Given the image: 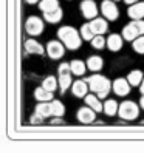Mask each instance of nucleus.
<instances>
[{
    "instance_id": "nucleus-1",
    "label": "nucleus",
    "mask_w": 144,
    "mask_h": 153,
    "mask_svg": "<svg viewBox=\"0 0 144 153\" xmlns=\"http://www.w3.org/2000/svg\"><path fill=\"white\" fill-rule=\"evenodd\" d=\"M87 84H88L90 90H92L95 94L99 96L101 99L109 96L110 90L113 88V84L105 76H102V74H93V76H90L87 79Z\"/></svg>"
},
{
    "instance_id": "nucleus-2",
    "label": "nucleus",
    "mask_w": 144,
    "mask_h": 153,
    "mask_svg": "<svg viewBox=\"0 0 144 153\" xmlns=\"http://www.w3.org/2000/svg\"><path fill=\"white\" fill-rule=\"evenodd\" d=\"M57 37L68 50H78L81 47V42H82V36L73 26H62V28H59Z\"/></svg>"
},
{
    "instance_id": "nucleus-3",
    "label": "nucleus",
    "mask_w": 144,
    "mask_h": 153,
    "mask_svg": "<svg viewBox=\"0 0 144 153\" xmlns=\"http://www.w3.org/2000/svg\"><path fill=\"white\" fill-rule=\"evenodd\" d=\"M143 34H144V20L143 19L133 20L122 28V37H124V40H129V42H133L135 39Z\"/></svg>"
},
{
    "instance_id": "nucleus-4",
    "label": "nucleus",
    "mask_w": 144,
    "mask_h": 153,
    "mask_svg": "<svg viewBox=\"0 0 144 153\" xmlns=\"http://www.w3.org/2000/svg\"><path fill=\"white\" fill-rule=\"evenodd\" d=\"M59 90L60 93H65L67 90L73 85V80H71V65L64 62V64L59 65Z\"/></svg>"
},
{
    "instance_id": "nucleus-5",
    "label": "nucleus",
    "mask_w": 144,
    "mask_h": 153,
    "mask_svg": "<svg viewBox=\"0 0 144 153\" xmlns=\"http://www.w3.org/2000/svg\"><path fill=\"white\" fill-rule=\"evenodd\" d=\"M118 114H119V118L124 119V121H133V119H137L138 114H140V107L135 102H132V101H124L119 105Z\"/></svg>"
},
{
    "instance_id": "nucleus-6",
    "label": "nucleus",
    "mask_w": 144,
    "mask_h": 153,
    "mask_svg": "<svg viewBox=\"0 0 144 153\" xmlns=\"http://www.w3.org/2000/svg\"><path fill=\"white\" fill-rule=\"evenodd\" d=\"M25 30L30 36H40L43 31V20L37 16H31L25 22Z\"/></svg>"
},
{
    "instance_id": "nucleus-7",
    "label": "nucleus",
    "mask_w": 144,
    "mask_h": 153,
    "mask_svg": "<svg viewBox=\"0 0 144 153\" xmlns=\"http://www.w3.org/2000/svg\"><path fill=\"white\" fill-rule=\"evenodd\" d=\"M101 13L104 14L107 20H116L119 17V10L113 0H104L101 3Z\"/></svg>"
},
{
    "instance_id": "nucleus-8",
    "label": "nucleus",
    "mask_w": 144,
    "mask_h": 153,
    "mask_svg": "<svg viewBox=\"0 0 144 153\" xmlns=\"http://www.w3.org/2000/svg\"><path fill=\"white\" fill-rule=\"evenodd\" d=\"M47 54L51 59H60L65 54V45L59 40H50L47 43Z\"/></svg>"
},
{
    "instance_id": "nucleus-9",
    "label": "nucleus",
    "mask_w": 144,
    "mask_h": 153,
    "mask_svg": "<svg viewBox=\"0 0 144 153\" xmlns=\"http://www.w3.org/2000/svg\"><path fill=\"white\" fill-rule=\"evenodd\" d=\"M81 13H82V16L85 19L93 20L98 16V6L93 0H82L81 2Z\"/></svg>"
},
{
    "instance_id": "nucleus-10",
    "label": "nucleus",
    "mask_w": 144,
    "mask_h": 153,
    "mask_svg": "<svg viewBox=\"0 0 144 153\" xmlns=\"http://www.w3.org/2000/svg\"><path fill=\"white\" fill-rule=\"evenodd\" d=\"M130 82L124 77H118L113 80V93L118 96H127L130 93Z\"/></svg>"
},
{
    "instance_id": "nucleus-11",
    "label": "nucleus",
    "mask_w": 144,
    "mask_h": 153,
    "mask_svg": "<svg viewBox=\"0 0 144 153\" xmlns=\"http://www.w3.org/2000/svg\"><path fill=\"white\" fill-rule=\"evenodd\" d=\"M96 118V111L92 108V107H82V108L78 110V121L82 124H92Z\"/></svg>"
},
{
    "instance_id": "nucleus-12",
    "label": "nucleus",
    "mask_w": 144,
    "mask_h": 153,
    "mask_svg": "<svg viewBox=\"0 0 144 153\" xmlns=\"http://www.w3.org/2000/svg\"><path fill=\"white\" fill-rule=\"evenodd\" d=\"M129 17L132 20H140L144 19V2H137L129 6V11H127Z\"/></svg>"
},
{
    "instance_id": "nucleus-13",
    "label": "nucleus",
    "mask_w": 144,
    "mask_h": 153,
    "mask_svg": "<svg viewBox=\"0 0 144 153\" xmlns=\"http://www.w3.org/2000/svg\"><path fill=\"white\" fill-rule=\"evenodd\" d=\"M88 88L90 87L87 84V80H75V84L71 85V91H73V96L76 97H85Z\"/></svg>"
},
{
    "instance_id": "nucleus-14",
    "label": "nucleus",
    "mask_w": 144,
    "mask_h": 153,
    "mask_svg": "<svg viewBox=\"0 0 144 153\" xmlns=\"http://www.w3.org/2000/svg\"><path fill=\"white\" fill-rule=\"evenodd\" d=\"M25 51L26 53H31V54H43V53L47 51V48H43L39 42L30 39V40L25 42Z\"/></svg>"
},
{
    "instance_id": "nucleus-15",
    "label": "nucleus",
    "mask_w": 144,
    "mask_h": 153,
    "mask_svg": "<svg viewBox=\"0 0 144 153\" xmlns=\"http://www.w3.org/2000/svg\"><path fill=\"white\" fill-rule=\"evenodd\" d=\"M122 36L119 34H110L109 39H107V48L110 51H119L122 47Z\"/></svg>"
},
{
    "instance_id": "nucleus-16",
    "label": "nucleus",
    "mask_w": 144,
    "mask_h": 153,
    "mask_svg": "<svg viewBox=\"0 0 144 153\" xmlns=\"http://www.w3.org/2000/svg\"><path fill=\"white\" fill-rule=\"evenodd\" d=\"M99 99H101V97L98 96V94H87V96H85V104H87L88 107H92L96 113L104 111V105L101 104Z\"/></svg>"
},
{
    "instance_id": "nucleus-17",
    "label": "nucleus",
    "mask_w": 144,
    "mask_h": 153,
    "mask_svg": "<svg viewBox=\"0 0 144 153\" xmlns=\"http://www.w3.org/2000/svg\"><path fill=\"white\" fill-rule=\"evenodd\" d=\"M90 26H92V30L95 31V34H104L107 31V28H109V25H107V20L105 19H99V17H96V19H93L92 22H90Z\"/></svg>"
},
{
    "instance_id": "nucleus-18",
    "label": "nucleus",
    "mask_w": 144,
    "mask_h": 153,
    "mask_svg": "<svg viewBox=\"0 0 144 153\" xmlns=\"http://www.w3.org/2000/svg\"><path fill=\"white\" fill-rule=\"evenodd\" d=\"M34 97L37 99L39 102H51L53 101V91H48L47 88L39 87L34 90Z\"/></svg>"
},
{
    "instance_id": "nucleus-19",
    "label": "nucleus",
    "mask_w": 144,
    "mask_h": 153,
    "mask_svg": "<svg viewBox=\"0 0 144 153\" xmlns=\"http://www.w3.org/2000/svg\"><path fill=\"white\" fill-rule=\"evenodd\" d=\"M64 17V11L57 8V10H53V11H48V13H43V19L45 22H50V23H57L62 20Z\"/></svg>"
},
{
    "instance_id": "nucleus-20",
    "label": "nucleus",
    "mask_w": 144,
    "mask_h": 153,
    "mask_svg": "<svg viewBox=\"0 0 144 153\" xmlns=\"http://www.w3.org/2000/svg\"><path fill=\"white\" fill-rule=\"evenodd\" d=\"M102 67H104V60L99 56H92L87 60V68L90 71H99Z\"/></svg>"
},
{
    "instance_id": "nucleus-21",
    "label": "nucleus",
    "mask_w": 144,
    "mask_h": 153,
    "mask_svg": "<svg viewBox=\"0 0 144 153\" xmlns=\"http://www.w3.org/2000/svg\"><path fill=\"white\" fill-rule=\"evenodd\" d=\"M59 8V0H40L39 2V10L42 13H48Z\"/></svg>"
},
{
    "instance_id": "nucleus-22",
    "label": "nucleus",
    "mask_w": 144,
    "mask_h": 153,
    "mask_svg": "<svg viewBox=\"0 0 144 153\" xmlns=\"http://www.w3.org/2000/svg\"><path fill=\"white\" fill-rule=\"evenodd\" d=\"M118 110H119V105H118V102H116L115 99H109V101H105V104H104V113L107 116H115L116 113H118Z\"/></svg>"
},
{
    "instance_id": "nucleus-23",
    "label": "nucleus",
    "mask_w": 144,
    "mask_h": 153,
    "mask_svg": "<svg viewBox=\"0 0 144 153\" xmlns=\"http://www.w3.org/2000/svg\"><path fill=\"white\" fill-rule=\"evenodd\" d=\"M143 79H144V74L141 73L140 70H133V71H130V73H129V76H127V80L130 82V85H132V87L141 85Z\"/></svg>"
},
{
    "instance_id": "nucleus-24",
    "label": "nucleus",
    "mask_w": 144,
    "mask_h": 153,
    "mask_svg": "<svg viewBox=\"0 0 144 153\" xmlns=\"http://www.w3.org/2000/svg\"><path fill=\"white\" fill-rule=\"evenodd\" d=\"M36 113H39L40 116H43V118H50V116H53L51 102H40V104H37V107H36Z\"/></svg>"
},
{
    "instance_id": "nucleus-25",
    "label": "nucleus",
    "mask_w": 144,
    "mask_h": 153,
    "mask_svg": "<svg viewBox=\"0 0 144 153\" xmlns=\"http://www.w3.org/2000/svg\"><path fill=\"white\" fill-rule=\"evenodd\" d=\"M70 65H71V73H73V74H76V76L85 74L87 65L84 64L82 60H73V62H70Z\"/></svg>"
},
{
    "instance_id": "nucleus-26",
    "label": "nucleus",
    "mask_w": 144,
    "mask_h": 153,
    "mask_svg": "<svg viewBox=\"0 0 144 153\" xmlns=\"http://www.w3.org/2000/svg\"><path fill=\"white\" fill-rule=\"evenodd\" d=\"M51 111L54 118H62L65 114V107L60 101H51Z\"/></svg>"
},
{
    "instance_id": "nucleus-27",
    "label": "nucleus",
    "mask_w": 144,
    "mask_h": 153,
    "mask_svg": "<svg viewBox=\"0 0 144 153\" xmlns=\"http://www.w3.org/2000/svg\"><path fill=\"white\" fill-rule=\"evenodd\" d=\"M42 87H43V88H47L48 91H54V90L59 87V79H56L54 76L45 77V79H43V82H42Z\"/></svg>"
},
{
    "instance_id": "nucleus-28",
    "label": "nucleus",
    "mask_w": 144,
    "mask_h": 153,
    "mask_svg": "<svg viewBox=\"0 0 144 153\" xmlns=\"http://www.w3.org/2000/svg\"><path fill=\"white\" fill-rule=\"evenodd\" d=\"M81 36H82V39L84 40H90V42H92L93 40V37H95V31L92 30V26H90V23H85V25H82V26H81Z\"/></svg>"
},
{
    "instance_id": "nucleus-29",
    "label": "nucleus",
    "mask_w": 144,
    "mask_h": 153,
    "mask_svg": "<svg viewBox=\"0 0 144 153\" xmlns=\"http://www.w3.org/2000/svg\"><path fill=\"white\" fill-rule=\"evenodd\" d=\"M132 48L138 54H144V36H140V37H137L132 42Z\"/></svg>"
},
{
    "instance_id": "nucleus-30",
    "label": "nucleus",
    "mask_w": 144,
    "mask_h": 153,
    "mask_svg": "<svg viewBox=\"0 0 144 153\" xmlns=\"http://www.w3.org/2000/svg\"><path fill=\"white\" fill-rule=\"evenodd\" d=\"M105 45H107V40L102 37V34L95 36L93 40H92V47H93L95 50H102V48L105 47Z\"/></svg>"
},
{
    "instance_id": "nucleus-31",
    "label": "nucleus",
    "mask_w": 144,
    "mask_h": 153,
    "mask_svg": "<svg viewBox=\"0 0 144 153\" xmlns=\"http://www.w3.org/2000/svg\"><path fill=\"white\" fill-rule=\"evenodd\" d=\"M43 119H45L43 116H40L39 113H34V114L31 116V118H30V122H31V124H42V122H43Z\"/></svg>"
},
{
    "instance_id": "nucleus-32",
    "label": "nucleus",
    "mask_w": 144,
    "mask_h": 153,
    "mask_svg": "<svg viewBox=\"0 0 144 153\" xmlns=\"http://www.w3.org/2000/svg\"><path fill=\"white\" fill-rule=\"evenodd\" d=\"M140 107L144 110V94H143V96H141V99H140Z\"/></svg>"
},
{
    "instance_id": "nucleus-33",
    "label": "nucleus",
    "mask_w": 144,
    "mask_h": 153,
    "mask_svg": "<svg viewBox=\"0 0 144 153\" xmlns=\"http://www.w3.org/2000/svg\"><path fill=\"white\" fill-rule=\"evenodd\" d=\"M127 5H133V3H137V2H140V0H124Z\"/></svg>"
},
{
    "instance_id": "nucleus-34",
    "label": "nucleus",
    "mask_w": 144,
    "mask_h": 153,
    "mask_svg": "<svg viewBox=\"0 0 144 153\" xmlns=\"http://www.w3.org/2000/svg\"><path fill=\"white\" fill-rule=\"evenodd\" d=\"M26 3H30V5H34V3H37V2H40V0H25Z\"/></svg>"
},
{
    "instance_id": "nucleus-35",
    "label": "nucleus",
    "mask_w": 144,
    "mask_h": 153,
    "mask_svg": "<svg viewBox=\"0 0 144 153\" xmlns=\"http://www.w3.org/2000/svg\"><path fill=\"white\" fill-rule=\"evenodd\" d=\"M140 91H141V94H144V79H143V82L140 85Z\"/></svg>"
},
{
    "instance_id": "nucleus-36",
    "label": "nucleus",
    "mask_w": 144,
    "mask_h": 153,
    "mask_svg": "<svg viewBox=\"0 0 144 153\" xmlns=\"http://www.w3.org/2000/svg\"><path fill=\"white\" fill-rule=\"evenodd\" d=\"M113 2H118V0H113Z\"/></svg>"
}]
</instances>
